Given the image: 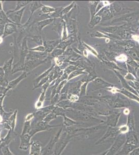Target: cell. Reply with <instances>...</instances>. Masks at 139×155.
I'll use <instances>...</instances> for the list:
<instances>
[{
  "instance_id": "obj_25",
  "label": "cell",
  "mask_w": 139,
  "mask_h": 155,
  "mask_svg": "<svg viewBox=\"0 0 139 155\" xmlns=\"http://www.w3.org/2000/svg\"><path fill=\"white\" fill-rule=\"evenodd\" d=\"M122 93L124 95L127 96V97H129L130 98L132 99L133 100L136 101L137 102H139V98L137 96L134 95L133 94L131 93L130 92H128L126 90H123L121 91Z\"/></svg>"
},
{
  "instance_id": "obj_19",
  "label": "cell",
  "mask_w": 139,
  "mask_h": 155,
  "mask_svg": "<svg viewBox=\"0 0 139 155\" xmlns=\"http://www.w3.org/2000/svg\"><path fill=\"white\" fill-rule=\"evenodd\" d=\"M43 5L44 4L42 3V2L41 1H32L31 2L30 7V12H31L30 17L32 16L36 11H37L39 9H41Z\"/></svg>"
},
{
  "instance_id": "obj_5",
  "label": "cell",
  "mask_w": 139,
  "mask_h": 155,
  "mask_svg": "<svg viewBox=\"0 0 139 155\" xmlns=\"http://www.w3.org/2000/svg\"><path fill=\"white\" fill-rule=\"evenodd\" d=\"M120 134L118 127H112L107 126L106 130L104 134L100 139L96 142L95 145H99L104 143L106 141H109L111 139H114Z\"/></svg>"
},
{
  "instance_id": "obj_22",
  "label": "cell",
  "mask_w": 139,
  "mask_h": 155,
  "mask_svg": "<svg viewBox=\"0 0 139 155\" xmlns=\"http://www.w3.org/2000/svg\"><path fill=\"white\" fill-rule=\"evenodd\" d=\"M64 50L61 49H58V48H55L51 53L49 54V58H51L53 60L54 58H56L57 57L61 56L62 55L64 54Z\"/></svg>"
},
{
  "instance_id": "obj_1",
  "label": "cell",
  "mask_w": 139,
  "mask_h": 155,
  "mask_svg": "<svg viewBox=\"0 0 139 155\" xmlns=\"http://www.w3.org/2000/svg\"><path fill=\"white\" fill-rule=\"evenodd\" d=\"M107 126L104 124H100L99 125L87 127V128H70L68 129L69 134L73 137L81 140L92 139L98 134H100L103 130L107 129Z\"/></svg>"
},
{
  "instance_id": "obj_7",
  "label": "cell",
  "mask_w": 139,
  "mask_h": 155,
  "mask_svg": "<svg viewBox=\"0 0 139 155\" xmlns=\"http://www.w3.org/2000/svg\"><path fill=\"white\" fill-rule=\"evenodd\" d=\"M50 58H47L45 60H34V61H29L25 62L24 66H23V72H26L29 74H31L32 71L39 66L41 65L48 62V61H51Z\"/></svg>"
},
{
  "instance_id": "obj_44",
  "label": "cell",
  "mask_w": 139,
  "mask_h": 155,
  "mask_svg": "<svg viewBox=\"0 0 139 155\" xmlns=\"http://www.w3.org/2000/svg\"><path fill=\"white\" fill-rule=\"evenodd\" d=\"M3 42V38L1 36V37H0V45L2 44Z\"/></svg>"
},
{
  "instance_id": "obj_4",
  "label": "cell",
  "mask_w": 139,
  "mask_h": 155,
  "mask_svg": "<svg viewBox=\"0 0 139 155\" xmlns=\"http://www.w3.org/2000/svg\"><path fill=\"white\" fill-rule=\"evenodd\" d=\"M126 142V134H120L116 139L110 148L107 150L106 155H115Z\"/></svg>"
},
{
  "instance_id": "obj_16",
  "label": "cell",
  "mask_w": 139,
  "mask_h": 155,
  "mask_svg": "<svg viewBox=\"0 0 139 155\" xmlns=\"http://www.w3.org/2000/svg\"><path fill=\"white\" fill-rule=\"evenodd\" d=\"M14 57H12L9 60L7 61L4 64L3 66L2 67L3 69L4 72V77L7 79H8L9 76L12 74V63L14 61Z\"/></svg>"
},
{
  "instance_id": "obj_12",
  "label": "cell",
  "mask_w": 139,
  "mask_h": 155,
  "mask_svg": "<svg viewBox=\"0 0 139 155\" xmlns=\"http://www.w3.org/2000/svg\"><path fill=\"white\" fill-rule=\"evenodd\" d=\"M17 25H15L14 23H9L5 25L4 27V31L3 39L8 36L11 35L15 33H17L18 31V28Z\"/></svg>"
},
{
  "instance_id": "obj_34",
  "label": "cell",
  "mask_w": 139,
  "mask_h": 155,
  "mask_svg": "<svg viewBox=\"0 0 139 155\" xmlns=\"http://www.w3.org/2000/svg\"><path fill=\"white\" fill-rule=\"evenodd\" d=\"M95 82L97 84L96 85H98L99 87H105L107 86V83H106V82H104L102 80H101L100 79H97L96 80Z\"/></svg>"
},
{
  "instance_id": "obj_38",
  "label": "cell",
  "mask_w": 139,
  "mask_h": 155,
  "mask_svg": "<svg viewBox=\"0 0 139 155\" xmlns=\"http://www.w3.org/2000/svg\"><path fill=\"white\" fill-rule=\"evenodd\" d=\"M4 25H0V37L3 36L4 34Z\"/></svg>"
},
{
  "instance_id": "obj_18",
  "label": "cell",
  "mask_w": 139,
  "mask_h": 155,
  "mask_svg": "<svg viewBox=\"0 0 139 155\" xmlns=\"http://www.w3.org/2000/svg\"><path fill=\"white\" fill-rule=\"evenodd\" d=\"M55 64H52L51 66V67H50L49 69H48L47 70H46L45 71H44L42 74H41V75L38 76L36 78H35V79L34 80L33 82V87H36L39 82H40L41 80L43 79V78L47 77L48 76H49V74L50 73L53 68L55 67Z\"/></svg>"
},
{
  "instance_id": "obj_14",
  "label": "cell",
  "mask_w": 139,
  "mask_h": 155,
  "mask_svg": "<svg viewBox=\"0 0 139 155\" xmlns=\"http://www.w3.org/2000/svg\"><path fill=\"white\" fill-rule=\"evenodd\" d=\"M126 143L137 146L139 143V136L137 132H128L126 134Z\"/></svg>"
},
{
  "instance_id": "obj_10",
  "label": "cell",
  "mask_w": 139,
  "mask_h": 155,
  "mask_svg": "<svg viewBox=\"0 0 139 155\" xmlns=\"http://www.w3.org/2000/svg\"><path fill=\"white\" fill-rule=\"evenodd\" d=\"M30 74L26 72H23L21 74L20 76L17 78L13 80L11 82H9L7 87L6 89V92L7 93L9 90H13L17 86L18 84L21 82L23 80L25 79Z\"/></svg>"
},
{
  "instance_id": "obj_26",
  "label": "cell",
  "mask_w": 139,
  "mask_h": 155,
  "mask_svg": "<svg viewBox=\"0 0 139 155\" xmlns=\"http://www.w3.org/2000/svg\"><path fill=\"white\" fill-rule=\"evenodd\" d=\"M64 123H65L66 125L68 126H72L82 124L78 123V122H76L75 121H74V120H71L70 118L67 117L66 116H64Z\"/></svg>"
},
{
  "instance_id": "obj_6",
  "label": "cell",
  "mask_w": 139,
  "mask_h": 155,
  "mask_svg": "<svg viewBox=\"0 0 139 155\" xmlns=\"http://www.w3.org/2000/svg\"><path fill=\"white\" fill-rule=\"evenodd\" d=\"M122 114L120 110L116 109L112 110L111 113L107 116V118L104 122V124L109 127H117L120 116Z\"/></svg>"
},
{
  "instance_id": "obj_15",
  "label": "cell",
  "mask_w": 139,
  "mask_h": 155,
  "mask_svg": "<svg viewBox=\"0 0 139 155\" xmlns=\"http://www.w3.org/2000/svg\"><path fill=\"white\" fill-rule=\"evenodd\" d=\"M137 147V146H135L126 142L115 155H129L134 148Z\"/></svg>"
},
{
  "instance_id": "obj_37",
  "label": "cell",
  "mask_w": 139,
  "mask_h": 155,
  "mask_svg": "<svg viewBox=\"0 0 139 155\" xmlns=\"http://www.w3.org/2000/svg\"><path fill=\"white\" fill-rule=\"evenodd\" d=\"M129 155H139V147L134 148Z\"/></svg>"
},
{
  "instance_id": "obj_43",
  "label": "cell",
  "mask_w": 139,
  "mask_h": 155,
  "mask_svg": "<svg viewBox=\"0 0 139 155\" xmlns=\"http://www.w3.org/2000/svg\"><path fill=\"white\" fill-rule=\"evenodd\" d=\"M135 86H136V88L139 90V83H138L137 82H135Z\"/></svg>"
},
{
  "instance_id": "obj_9",
  "label": "cell",
  "mask_w": 139,
  "mask_h": 155,
  "mask_svg": "<svg viewBox=\"0 0 139 155\" xmlns=\"http://www.w3.org/2000/svg\"><path fill=\"white\" fill-rule=\"evenodd\" d=\"M49 58V53L44 52H39L35 51H29L26 56L25 62L34 60H45Z\"/></svg>"
},
{
  "instance_id": "obj_41",
  "label": "cell",
  "mask_w": 139,
  "mask_h": 155,
  "mask_svg": "<svg viewBox=\"0 0 139 155\" xmlns=\"http://www.w3.org/2000/svg\"><path fill=\"white\" fill-rule=\"evenodd\" d=\"M107 150H106V151H104V152L101 153H99V154H95V155H106V153H107Z\"/></svg>"
},
{
  "instance_id": "obj_27",
  "label": "cell",
  "mask_w": 139,
  "mask_h": 155,
  "mask_svg": "<svg viewBox=\"0 0 139 155\" xmlns=\"http://www.w3.org/2000/svg\"><path fill=\"white\" fill-rule=\"evenodd\" d=\"M82 74V71L80 69L76 70V71H73L70 74H69L67 81H69L70 80L72 79L73 78L75 77L76 76H78L79 74Z\"/></svg>"
},
{
  "instance_id": "obj_33",
  "label": "cell",
  "mask_w": 139,
  "mask_h": 155,
  "mask_svg": "<svg viewBox=\"0 0 139 155\" xmlns=\"http://www.w3.org/2000/svg\"><path fill=\"white\" fill-rule=\"evenodd\" d=\"M68 98L71 102H75L78 101L79 100V96L77 95H73V94H69L68 95Z\"/></svg>"
},
{
  "instance_id": "obj_45",
  "label": "cell",
  "mask_w": 139,
  "mask_h": 155,
  "mask_svg": "<svg viewBox=\"0 0 139 155\" xmlns=\"http://www.w3.org/2000/svg\"><path fill=\"white\" fill-rule=\"evenodd\" d=\"M138 93H139V92H138Z\"/></svg>"
},
{
  "instance_id": "obj_13",
  "label": "cell",
  "mask_w": 139,
  "mask_h": 155,
  "mask_svg": "<svg viewBox=\"0 0 139 155\" xmlns=\"http://www.w3.org/2000/svg\"><path fill=\"white\" fill-rule=\"evenodd\" d=\"M130 106V103L128 100L118 97L115 100L112 107L114 109H120L123 107H128Z\"/></svg>"
},
{
  "instance_id": "obj_8",
  "label": "cell",
  "mask_w": 139,
  "mask_h": 155,
  "mask_svg": "<svg viewBox=\"0 0 139 155\" xmlns=\"http://www.w3.org/2000/svg\"><path fill=\"white\" fill-rule=\"evenodd\" d=\"M26 8V7H24L19 11L14 12H11V10H9L5 12L6 14L9 18V19L12 21L13 23L17 25L18 26H21L22 25L21 20Z\"/></svg>"
},
{
  "instance_id": "obj_40",
  "label": "cell",
  "mask_w": 139,
  "mask_h": 155,
  "mask_svg": "<svg viewBox=\"0 0 139 155\" xmlns=\"http://www.w3.org/2000/svg\"><path fill=\"white\" fill-rule=\"evenodd\" d=\"M132 38L134 39L135 41H139V36L137 35H134L132 36Z\"/></svg>"
},
{
  "instance_id": "obj_36",
  "label": "cell",
  "mask_w": 139,
  "mask_h": 155,
  "mask_svg": "<svg viewBox=\"0 0 139 155\" xmlns=\"http://www.w3.org/2000/svg\"><path fill=\"white\" fill-rule=\"evenodd\" d=\"M116 60H118V61H126L127 59V58L125 55L122 54L120 55V56H118V57H117L116 58Z\"/></svg>"
},
{
  "instance_id": "obj_32",
  "label": "cell",
  "mask_w": 139,
  "mask_h": 155,
  "mask_svg": "<svg viewBox=\"0 0 139 155\" xmlns=\"http://www.w3.org/2000/svg\"><path fill=\"white\" fill-rule=\"evenodd\" d=\"M48 81H49V77H48V76L47 77L45 78H43V79L41 80L40 82H39V84H38L36 87H33V88L32 89V90H35L36 88L41 87H42L43 85L45 84V83Z\"/></svg>"
},
{
  "instance_id": "obj_21",
  "label": "cell",
  "mask_w": 139,
  "mask_h": 155,
  "mask_svg": "<svg viewBox=\"0 0 139 155\" xmlns=\"http://www.w3.org/2000/svg\"><path fill=\"white\" fill-rule=\"evenodd\" d=\"M9 23H14L12 21L9 19L5 12H4V10L0 11V25H5Z\"/></svg>"
},
{
  "instance_id": "obj_29",
  "label": "cell",
  "mask_w": 139,
  "mask_h": 155,
  "mask_svg": "<svg viewBox=\"0 0 139 155\" xmlns=\"http://www.w3.org/2000/svg\"><path fill=\"white\" fill-rule=\"evenodd\" d=\"M74 2H73L72 3L70 4V5L68 6L67 7H65V8H64V9H63L62 12V17H63L64 16H66V15L70 12V11L72 9L73 7L74 6Z\"/></svg>"
},
{
  "instance_id": "obj_28",
  "label": "cell",
  "mask_w": 139,
  "mask_h": 155,
  "mask_svg": "<svg viewBox=\"0 0 139 155\" xmlns=\"http://www.w3.org/2000/svg\"><path fill=\"white\" fill-rule=\"evenodd\" d=\"M29 51H35V52H45V48L43 45L36 46L34 48L29 49Z\"/></svg>"
},
{
  "instance_id": "obj_2",
  "label": "cell",
  "mask_w": 139,
  "mask_h": 155,
  "mask_svg": "<svg viewBox=\"0 0 139 155\" xmlns=\"http://www.w3.org/2000/svg\"><path fill=\"white\" fill-rule=\"evenodd\" d=\"M27 39L28 37H25L23 40L20 46L19 60L13 65L12 74H14L16 72L19 71H23L26 58L29 52V48H28L27 45Z\"/></svg>"
},
{
  "instance_id": "obj_39",
  "label": "cell",
  "mask_w": 139,
  "mask_h": 155,
  "mask_svg": "<svg viewBox=\"0 0 139 155\" xmlns=\"http://www.w3.org/2000/svg\"><path fill=\"white\" fill-rule=\"evenodd\" d=\"M6 88H5L4 87H2V86L0 85V95L1 94H6L7 93L6 92Z\"/></svg>"
},
{
  "instance_id": "obj_17",
  "label": "cell",
  "mask_w": 139,
  "mask_h": 155,
  "mask_svg": "<svg viewBox=\"0 0 139 155\" xmlns=\"http://www.w3.org/2000/svg\"><path fill=\"white\" fill-rule=\"evenodd\" d=\"M127 126L128 127L129 131L128 132H136V123L134 120V116L132 113H130L128 114V118H127Z\"/></svg>"
},
{
  "instance_id": "obj_42",
  "label": "cell",
  "mask_w": 139,
  "mask_h": 155,
  "mask_svg": "<svg viewBox=\"0 0 139 155\" xmlns=\"http://www.w3.org/2000/svg\"><path fill=\"white\" fill-rule=\"evenodd\" d=\"M123 113H125V114H129L130 113V112L129 111V109H125V111H123Z\"/></svg>"
},
{
  "instance_id": "obj_35",
  "label": "cell",
  "mask_w": 139,
  "mask_h": 155,
  "mask_svg": "<svg viewBox=\"0 0 139 155\" xmlns=\"http://www.w3.org/2000/svg\"><path fill=\"white\" fill-rule=\"evenodd\" d=\"M86 83H85L84 84L82 85L81 90V92L79 93L80 97H82L83 96L85 95L86 94Z\"/></svg>"
},
{
  "instance_id": "obj_20",
  "label": "cell",
  "mask_w": 139,
  "mask_h": 155,
  "mask_svg": "<svg viewBox=\"0 0 139 155\" xmlns=\"http://www.w3.org/2000/svg\"><path fill=\"white\" fill-rule=\"evenodd\" d=\"M31 2L32 1H17L15 8L14 10H11V11L14 12L19 11L24 7H26V6L29 4H30Z\"/></svg>"
},
{
  "instance_id": "obj_11",
  "label": "cell",
  "mask_w": 139,
  "mask_h": 155,
  "mask_svg": "<svg viewBox=\"0 0 139 155\" xmlns=\"http://www.w3.org/2000/svg\"><path fill=\"white\" fill-rule=\"evenodd\" d=\"M60 41V39L43 41V46L45 48V52L49 54L51 53L55 48H57Z\"/></svg>"
},
{
  "instance_id": "obj_31",
  "label": "cell",
  "mask_w": 139,
  "mask_h": 155,
  "mask_svg": "<svg viewBox=\"0 0 139 155\" xmlns=\"http://www.w3.org/2000/svg\"><path fill=\"white\" fill-rule=\"evenodd\" d=\"M118 129H119L120 134H126L128 133L129 131L128 127L127 126V125L120 126V127H118Z\"/></svg>"
},
{
  "instance_id": "obj_3",
  "label": "cell",
  "mask_w": 139,
  "mask_h": 155,
  "mask_svg": "<svg viewBox=\"0 0 139 155\" xmlns=\"http://www.w3.org/2000/svg\"><path fill=\"white\" fill-rule=\"evenodd\" d=\"M66 112L69 117H71L74 120H80L82 122H89V121H95L100 124H104V120H101L100 118H96L95 117L88 114L87 113L78 111V110H68Z\"/></svg>"
},
{
  "instance_id": "obj_30",
  "label": "cell",
  "mask_w": 139,
  "mask_h": 155,
  "mask_svg": "<svg viewBox=\"0 0 139 155\" xmlns=\"http://www.w3.org/2000/svg\"><path fill=\"white\" fill-rule=\"evenodd\" d=\"M8 79L4 77V76H0V85L6 88L9 84Z\"/></svg>"
},
{
  "instance_id": "obj_23",
  "label": "cell",
  "mask_w": 139,
  "mask_h": 155,
  "mask_svg": "<svg viewBox=\"0 0 139 155\" xmlns=\"http://www.w3.org/2000/svg\"><path fill=\"white\" fill-rule=\"evenodd\" d=\"M55 10L56 9L54 7H50L49 6L45 5L43 6V7L41 8V12L44 14H50L51 13L55 12Z\"/></svg>"
},
{
  "instance_id": "obj_24",
  "label": "cell",
  "mask_w": 139,
  "mask_h": 155,
  "mask_svg": "<svg viewBox=\"0 0 139 155\" xmlns=\"http://www.w3.org/2000/svg\"><path fill=\"white\" fill-rule=\"evenodd\" d=\"M31 41L36 42L39 46L43 45V40L42 35H34L31 36Z\"/></svg>"
}]
</instances>
